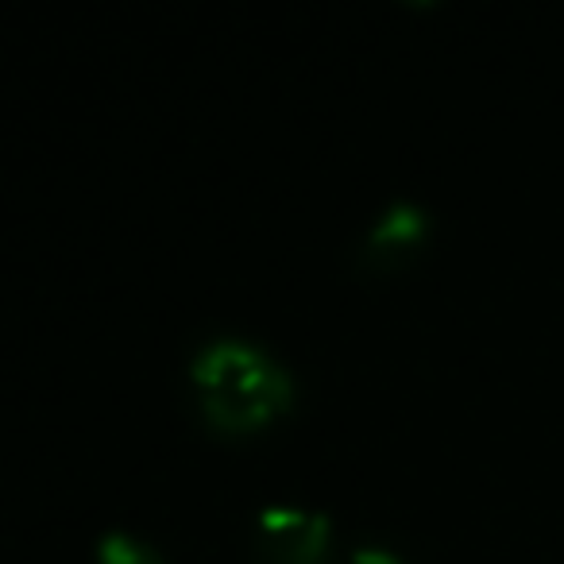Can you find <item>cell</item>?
<instances>
[{"label": "cell", "mask_w": 564, "mask_h": 564, "mask_svg": "<svg viewBox=\"0 0 564 564\" xmlns=\"http://www.w3.org/2000/svg\"><path fill=\"white\" fill-rule=\"evenodd\" d=\"M189 383H194V410L213 433H248L286 410L291 379L267 352L240 337L202 340L189 352Z\"/></svg>", "instance_id": "6da1fadb"}, {"label": "cell", "mask_w": 564, "mask_h": 564, "mask_svg": "<svg viewBox=\"0 0 564 564\" xmlns=\"http://www.w3.org/2000/svg\"><path fill=\"white\" fill-rule=\"evenodd\" d=\"M329 545V525L322 510L263 507L251 522V564H322Z\"/></svg>", "instance_id": "7a4b0ae2"}, {"label": "cell", "mask_w": 564, "mask_h": 564, "mask_svg": "<svg viewBox=\"0 0 564 564\" xmlns=\"http://www.w3.org/2000/svg\"><path fill=\"white\" fill-rule=\"evenodd\" d=\"M425 240V213L410 197H394L352 243V267L360 274H383L417 256Z\"/></svg>", "instance_id": "3957f363"}, {"label": "cell", "mask_w": 564, "mask_h": 564, "mask_svg": "<svg viewBox=\"0 0 564 564\" xmlns=\"http://www.w3.org/2000/svg\"><path fill=\"white\" fill-rule=\"evenodd\" d=\"M94 564H159V556L151 549H143L140 541H132L120 530H105L94 541Z\"/></svg>", "instance_id": "277c9868"}, {"label": "cell", "mask_w": 564, "mask_h": 564, "mask_svg": "<svg viewBox=\"0 0 564 564\" xmlns=\"http://www.w3.org/2000/svg\"><path fill=\"white\" fill-rule=\"evenodd\" d=\"M345 564H402V561L383 545H352L345 556Z\"/></svg>", "instance_id": "5b68a950"}]
</instances>
